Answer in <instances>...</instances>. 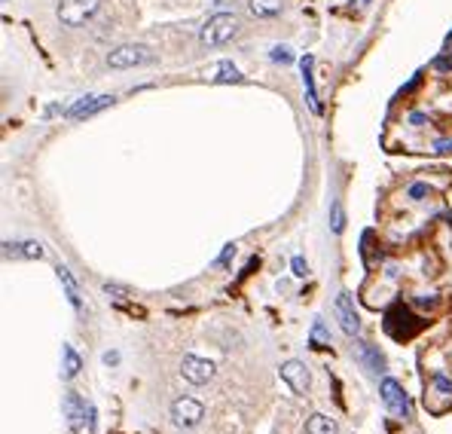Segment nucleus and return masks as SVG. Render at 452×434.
Instances as JSON below:
<instances>
[{
	"instance_id": "obj_1",
	"label": "nucleus",
	"mask_w": 452,
	"mask_h": 434,
	"mask_svg": "<svg viewBox=\"0 0 452 434\" xmlns=\"http://www.w3.org/2000/svg\"><path fill=\"white\" fill-rule=\"evenodd\" d=\"M236 34H239V15L236 13H217L202 24V31H199V43L214 49V46L229 43Z\"/></svg>"
},
{
	"instance_id": "obj_2",
	"label": "nucleus",
	"mask_w": 452,
	"mask_h": 434,
	"mask_svg": "<svg viewBox=\"0 0 452 434\" xmlns=\"http://www.w3.org/2000/svg\"><path fill=\"white\" fill-rule=\"evenodd\" d=\"M153 62V52L141 43H125V46H116L111 55H107V64L113 71H125V68H141V64H150Z\"/></svg>"
},
{
	"instance_id": "obj_3",
	"label": "nucleus",
	"mask_w": 452,
	"mask_h": 434,
	"mask_svg": "<svg viewBox=\"0 0 452 434\" xmlns=\"http://www.w3.org/2000/svg\"><path fill=\"white\" fill-rule=\"evenodd\" d=\"M98 6H101V0H62L58 4V19L68 28H77V24L89 22L98 13Z\"/></svg>"
},
{
	"instance_id": "obj_4",
	"label": "nucleus",
	"mask_w": 452,
	"mask_h": 434,
	"mask_svg": "<svg viewBox=\"0 0 452 434\" xmlns=\"http://www.w3.org/2000/svg\"><path fill=\"white\" fill-rule=\"evenodd\" d=\"M379 391H382L385 407H388L391 413L400 416V419H413V404H409L407 391H404V386H400L397 379H388V377H385L382 386H379Z\"/></svg>"
},
{
	"instance_id": "obj_5",
	"label": "nucleus",
	"mask_w": 452,
	"mask_h": 434,
	"mask_svg": "<svg viewBox=\"0 0 452 434\" xmlns=\"http://www.w3.org/2000/svg\"><path fill=\"white\" fill-rule=\"evenodd\" d=\"M171 419L178 428H196L205 419V407L196 398H178L171 404Z\"/></svg>"
},
{
	"instance_id": "obj_6",
	"label": "nucleus",
	"mask_w": 452,
	"mask_h": 434,
	"mask_svg": "<svg viewBox=\"0 0 452 434\" xmlns=\"http://www.w3.org/2000/svg\"><path fill=\"white\" fill-rule=\"evenodd\" d=\"M181 373L187 382H192V386H205V382L214 379V364L205 361V358H196V355H183Z\"/></svg>"
},
{
	"instance_id": "obj_7",
	"label": "nucleus",
	"mask_w": 452,
	"mask_h": 434,
	"mask_svg": "<svg viewBox=\"0 0 452 434\" xmlns=\"http://www.w3.org/2000/svg\"><path fill=\"white\" fill-rule=\"evenodd\" d=\"M113 102H116L113 95H86V98H80V102L71 104L68 120H89V116L101 113L104 107H111Z\"/></svg>"
},
{
	"instance_id": "obj_8",
	"label": "nucleus",
	"mask_w": 452,
	"mask_h": 434,
	"mask_svg": "<svg viewBox=\"0 0 452 434\" xmlns=\"http://www.w3.org/2000/svg\"><path fill=\"white\" fill-rule=\"evenodd\" d=\"M281 379L290 386V391H297V395H306L309 386H312V373H309V367L303 361H284L281 364Z\"/></svg>"
},
{
	"instance_id": "obj_9",
	"label": "nucleus",
	"mask_w": 452,
	"mask_h": 434,
	"mask_svg": "<svg viewBox=\"0 0 452 434\" xmlns=\"http://www.w3.org/2000/svg\"><path fill=\"white\" fill-rule=\"evenodd\" d=\"M337 318L348 337H358V333H361V318H358V312H355V300H351V294H346V290L337 294Z\"/></svg>"
},
{
	"instance_id": "obj_10",
	"label": "nucleus",
	"mask_w": 452,
	"mask_h": 434,
	"mask_svg": "<svg viewBox=\"0 0 452 434\" xmlns=\"http://www.w3.org/2000/svg\"><path fill=\"white\" fill-rule=\"evenodd\" d=\"M62 410H64V419H68V428H71V431H83V425L89 422V404L77 395V391L64 395Z\"/></svg>"
},
{
	"instance_id": "obj_11",
	"label": "nucleus",
	"mask_w": 452,
	"mask_h": 434,
	"mask_svg": "<svg viewBox=\"0 0 452 434\" xmlns=\"http://www.w3.org/2000/svg\"><path fill=\"white\" fill-rule=\"evenodd\" d=\"M312 64L315 58L312 55H303L299 68H303V86H306V102L312 107V113H321V102H318V92H315V77H312Z\"/></svg>"
},
{
	"instance_id": "obj_12",
	"label": "nucleus",
	"mask_w": 452,
	"mask_h": 434,
	"mask_svg": "<svg viewBox=\"0 0 452 434\" xmlns=\"http://www.w3.org/2000/svg\"><path fill=\"white\" fill-rule=\"evenodd\" d=\"M3 257H24V260H40V257H43V245H40V241H22V245H13V241H6V245H3Z\"/></svg>"
},
{
	"instance_id": "obj_13",
	"label": "nucleus",
	"mask_w": 452,
	"mask_h": 434,
	"mask_svg": "<svg viewBox=\"0 0 452 434\" xmlns=\"http://www.w3.org/2000/svg\"><path fill=\"white\" fill-rule=\"evenodd\" d=\"M306 431L309 434H339V425L330 419V416H324V413H312L309 416V422H306Z\"/></svg>"
},
{
	"instance_id": "obj_14",
	"label": "nucleus",
	"mask_w": 452,
	"mask_h": 434,
	"mask_svg": "<svg viewBox=\"0 0 452 434\" xmlns=\"http://www.w3.org/2000/svg\"><path fill=\"white\" fill-rule=\"evenodd\" d=\"M80 367H83V361H80V355L73 352L71 346H64L62 349V379H77V373H80Z\"/></svg>"
},
{
	"instance_id": "obj_15",
	"label": "nucleus",
	"mask_w": 452,
	"mask_h": 434,
	"mask_svg": "<svg viewBox=\"0 0 452 434\" xmlns=\"http://www.w3.org/2000/svg\"><path fill=\"white\" fill-rule=\"evenodd\" d=\"M281 0H248V10L257 15V19H272V15L281 13Z\"/></svg>"
},
{
	"instance_id": "obj_16",
	"label": "nucleus",
	"mask_w": 452,
	"mask_h": 434,
	"mask_svg": "<svg viewBox=\"0 0 452 434\" xmlns=\"http://www.w3.org/2000/svg\"><path fill=\"white\" fill-rule=\"evenodd\" d=\"M55 272H58V279H62L64 290H68V300H71V306H73V309H80V288H77V281H73L71 270H64V266H58Z\"/></svg>"
},
{
	"instance_id": "obj_17",
	"label": "nucleus",
	"mask_w": 452,
	"mask_h": 434,
	"mask_svg": "<svg viewBox=\"0 0 452 434\" xmlns=\"http://www.w3.org/2000/svg\"><path fill=\"white\" fill-rule=\"evenodd\" d=\"M214 80L217 83H241L245 77H241V71L232 62H220V64H217V77Z\"/></svg>"
},
{
	"instance_id": "obj_18",
	"label": "nucleus",
	"mask_w": 452,
	"mask_h": 434,
	"mask_svg": "<svg viewBox=\"0 0 452 434\" xmlns=\"http://www.w3.org/2000/svg\"><path fill=\"white\" fill-rule=\"evenodd\" d=\"M309 340L318 346V349H324V346H330V333H327V328H324V321L321 318H315V324H312V333H309Z\"/></svg>"
},
{
	"instance_id": "obj_19",
	"label": "nucleus",
	"mask_w": 452,
	"mask_h": 434,
	"mask_svg": "<svg viewBox=\"0 0 452 434\" xmlns=\"http://www.w3.org/2000/svg\"><path fill=\"white\" fill-rule=\"evenodd\" d=\"M361 358H364V361H367V364L373 367L376 373H382V370H385V358H382L379 352H376V349H370V346H364V343H361Z\"/></svg>"
},
{
	"instance_id": "obj_20",
	"label": "nucleus",
	"mask_w": 452,
	"mask_h": 434,
	"mask_svg": "<svg viewBox=\"0 0 452 434\" xmlns=\"http://www.w3.org/2000/svg\"><path fill=\"white\" fill-rule=\"evenodd\" d=\"M330 230H333V232H342V230H346V211H342V202H339V199L330 205Z\"/></svg>"
},
{
	"instance_id": "obj_21",
	"label": "nucleus",
	"mask_w": 452,
	"mask_h": 434,
	"mask_svg": "<svg viewBox=\"0 0 452 434\" xmlns=\"http://www.w3.org/2000/svg\"><path fill=\"white\" fill-rule=\"evenodd\" d=\"M269 58H272V62H281V64H290V62H294V55H290L288 46H275L272 52H269Z\"/></svg>"
},
{
	"instance_id": "obj_22",
	"label": "nucleus",
	"mask_w": 452,
	"mask_h": 434,
	"mask_svg": "<svg viewBox=\"0 0 452 434\" xmlns=\"http://www.w3.org/2000/svg\"><path fill=\"white\" fill-rule=\"evenodd\" d=\"M434 386H437V391H443V395H452V379L446 377V373H434Z\"/></svg>"
},
{
	"instance_id": "obj_23",
	"label": "nucleus",
	"mask_w": 452,
	"mask_h": 434,
	"mask_svg": "<svg viewBox=\"0 0 452 434\" xmlns=\"http://www.w3.org/2000/svg\"><path fill=\"white\" fill-rule=\"evenodd\" d=\"M407 196L409 199H425L428 196V183H413V187L407 190Z\"/></svg>"
},
{
	"instance_id": "obj_24",
	"label": "nucleus",
	"mask_w": 452,
	"mask_h": 434,
	"mask_svg": "<svg viewBox=\"0 0 452 434\" xmlns=\"http://www.w3.org/2000/svg\"><path fill=\"white\" fill-rule=\"evenodd\" d=\"M290 266H294V275H299V279H306V275H309V263L303 260V257H294Z\"/></svg>"
},
{
	"instance_id": "obj_25",
	"label": "nucleus",
	"mask_w": 452,
	"mask_h": 434,
	"mask_svg": "<svg viewBox=\"0 0 452 434\" xmlns=\"http://www.w3.org/2000/svg\"><path fill=\"white\" fill-rule=\"evenodd\" d=\"M434 71H452V55H440V58H434Z\"/></svg>"
},
{
	"instance_id": "obj_26",
	"label": "nucleus",
	"mask_w": 452,
	"mask_h": 434,
	"mask_svg": "<svg viewBox=\"0 0 452 434\" xmlns=\"http://www.w3.org/2000/svg\"><path fill=\"white\" fill-rule=\"evenodd\" d=\"M434 150H437V153H452V138H440L437 144H434Z\"/></svg>"
},
{
	"instance_id": "obj_27",
	"label": "nucleus",
	"mask_w": 452,
	"mask_h": 434,
	"mask_svg": "<svg viewBox=\"0 0 452 434\" xmlns=\"http://www.w3.org/2000/svg\"><path fill=\"white\" fill-rule=\"evenodd\" d=\"M104 290H107V294H113L116 300H122L125 294H129V290H125V288H120V285H104Z\"/></svg>"
},
{
	"instance_id": "obj_28",
	"label": "nucleus",
	"mask_w": 452,
	"mask_h": 434,
	"mask_svg": "<svg viewBox=\"0 0 452 434\" xmlns=\"http://www.w3.org/2000/svg\"><path fill=\"white\" fill-rule=\"evenodd\" d=\"M232 254H236V245H226V248H223V254L217 257V263H226V260H229Z\"/></svg>"
},
{
	"instance_id": "obj_29",
	"label": "nucleus",
	"mask_w": 452,
	"mask_h": 434,
	"mask_svg": "<svg viewBox=\"0 0 452 434\" xmlns=\"http://www.w3.org/2000/svg\"><path fill=\"white\" fill-rule=\"evenodd\" d=\"M409 122H413V126H422V122H428V113H409Z\"/></svg>"
},
{
	"instance_id": "obj_30",
	"label": "nucleus",
	"mask_w": 452,
	"mask_h": 434,
	"mask_svg": "<svg viewBox=\"0 0 452 434\" xmlns=\"http://www.w3.org/2000/svg\"><path fill=\"white\" fill-rule=\"evenodd\" d=\"M104 364H107V367H111V364H120V352H107V355H104Z\"/></svg>"
},
{
	"instance_id": "obj_31",
	"label": "nucleus",
	"mask_w": 452,
	"mask_h": 434,
	"mask_svg": "<svg viewBox=\"0 0 452 434\" xmlns=\"http://www.w3.org/2000/svg\"><path fill=\"white\" fill-rule=\"evenodd\" d=\"M351 4H355V6H367V4H370V0H351Z\"/></svg>"
},
{
	"instance_id": "obj_32",
	"label": "nucleus",
	"mask_w": 452,
	"mask_h": 434,
	"mask_svg": "<svg viewBox=\"0 0 452 434\" xmlns=\"http://www.w3.org/2000/svg\"><path fill=\"white\" fill-rule=\"evenodd\" d=\"M3 4H10V0H3Z\"/></svg>"
}]
</instances>
